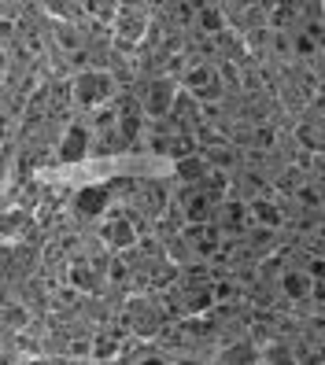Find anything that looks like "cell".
Returning a JSON list of instances; mask_svg holds the SVG:
<instances>
[{"label":"cell","mask_w":325,"mask_h":365,"mask_svg":"<svg viewBox=\"0 0 325 365\" xmlns=\"http://www.w3.org/2000/svg\"><path fill=\"white\" fill-rule=\"evenodd\" d=\"M74 100L81 107H104L107 100H111V92H115V85H111V78L104 74V71H81L78 78H74Z\"/></svg>","instance_id":"cell-1"},{"label":"cell","mask_w":325,"mask_h":365,"mask_svg":"<svg viewBox=\"0 0 325 365\" xmlns=\"http://www.w3.org/2000/svg\"><path fill=\"white\" fill-rule=\"evenodd\" d=\"M177 104V89H174V81L167 78H159L148 85V92H144V111L152 114V119H167V114L174 111Z\"/></svg>","instance_id":"cell-2"},{"label":"cell","mask_w":325,"mask_h":365,"mask_svg":"<svg viewBox=\"0 0 325 365\" xmlns=\"http://www.w3.org/2000/svg\"><path fill=\"white\" fill-rule=\"evenodd\" d=\"M107 203H111L107 185H89V189H78V196H74V207H78V214H85V218H100V214L107 210Z\"/></svg>","instance_id":"cell-3"},{"label":"cell","mask_w":325,"mask_h":365,"mask_svg":"<svg viewBox=\"0 0 325 365\" xmlns=\"http://www.w3.org/2000/svg\"><path fill=\"white\" fill-rule=\"evenodd\" d=\"M85 152H89V129L85 126H71L67 137L59 140V159L63 162H78V159H85Z\"/></svg>","instance_id":"cell-4"},{"label":"cell","mask_w":325,"mask_h":365,"mask_svg":"<svg viewBox=\"0 0 325 365\" xmlns=\"http://www.w3.org/2000/svg\"><path fill=\"white\" fill-rule=\"evenodd\" d=\"M281 288H285V295H292V299H307V295H314V277L292 270V273L281 277Z\"/></svg>","instance_id":"cell-5"},{"label":"cell","mask_w":325,"mask_h":365,"mask_svg":"<svg viewBox=\"0 0 325 365\" xmlns=\"http://www.w3.org/2000/svg\"><path fill=\"white\" fill-rule=\"evenodd\" d=\"M104 240H107V247H129L134 244V225H129L126 218L107 222L104 225Z\"/></svg>","instance_id":"cell-6"},{"label":"cell","mask_w":325,"mask_h":365,"mask_svg":"<svg viewBox=\"0 0 325 365\" xmlns=\"http://www.w3.org/2000/svg\"><path fill=\"white\" fill-rule=\"evenodd\" d=\"M248 214H252V218H255L259 225H270V229H273V225H281V210L273 207V203H266V199H255Z\"/></svg>","instance_id":"cell-7"},{"label":"cell","mask_w":325,"mask_h":365,"mask_svg":"<svg viewBox=\"0 0 325 365\" xmlns=\"http://www.w3.org/2000/svg\"><path fill=\"white\" fill-rule=\"evenodd\" d=\"M207 214H211V199H207L203 192H196V196L185 199V218H192V222H207Z\"/></svg>","instance_id":"cell-8"},{"label":"cell","mask_w":325,"mask_h":365,"mask_svg":"<svg viewBox=\"0 0 325 365\" xmlns=\"http://www.w3.org/2000/svg\"><path fill=\"white\" fill-rule=\"evenodd\" d=\"M177 177H185V181H200V177H203V162H200L196 155L177 159Z\"/></svg>","instance_id":"cell-9"},{"label":"cell","mask_w":325,"mask_h":365,"mask_svg":"<svg viewBox=\"0 0 325 365\" xmlns=\"http://www.w3.org/2000/svg\"><path fill=\"white\" fill-rule=\"evenodd\" d=\"M211 81H215L211 66H192V71H189V85L192 89H211Z\"/></svg>","instance_id":"cell-10"},{"label":"cell","mask_w":325,"mask_h":365,"mask_svg":"<svg viewBox=\"0 0 325 365\" xmlns=\"http://www.w3.org/2000/svg\"><path fill=\"white\" fill-rule=\"evenodd\" d=\"M222 222H225V229H240L244 225V207L240 203H225L222 207Z\"/></svg>","instance_id":"cell-11"},{"label":"cell","mask_w":325,"mask_h":365,"mask_svg":"<svg viewBox=\"0 0 325 365\" xmlns=\"http://www.w3.org/2000/svg\"><path fill=\"white\" fill-rule=\"evenodd\" d=\"M292 48H296L300 56H314L318 52V41L311 37V33H300V37H292Z\"/></svg>","instance_id":"cell-12"},{"label":"cell","mask_w":325,"mask_h":365,"mask_svg":"<svg viewBox=\"0 0 325 365\" xmlns=\"http://www.w3.org/2000/svg\"><path fill=\"white\" fill-rule=\"evenodd\" d=\"M96 354H115V340H96Z\"/></svg>","instance_id":"cell-13"},{"label":"cell","mask_w":325,"mask_h":365,"mask_svg":"<svg viewBox=\"0 0 325 365\" xmlns=\"http://www.w3.org/2000/svg\"><path fill=\"white\" fill-rule=\"evenodd\" d=\"M74 285H85V288H93V273H89V270H74Z\"/></svg>","instance_id":"cell-14"},{"label":"cell","mask_w":325,"mask_h":365,"mask_svg":"<svg viewBox=\"0 0 325 365\" xmlns=\"http://www.w3.org/2000/svg\"><path fill=\"white\" fill-rule=\"evenodd\" d=\"M273 23H292V8H273Z\"/></svg>","instance_id":"cell-15"},{"label":"cell","mask_w":325,"mask_h":365,"mask_svg":"<svg viewBox=\"0 0 325 365\" xmlns=\"http://www.w3.org/2000/svg\"><path fill=\"white\" fill-rule=\"evenodd\" d=\"M23 321H26V313H23V310H19V313H15V310L8 306V325H23Z\"/></svg>","instance_id":"cell-16"},{"label":"cell","mask_w":325,"mask_h":365,"mask_svg":"<svg viewBox=\"0 0 325 365\" xmlns=\"http://www.w3.org/2000/svg\"><path fill=\"white\" fill-rule=\"evenodd\" d=\"M203 26H211V30H215V26H218V15H215V11H211V8L203 11Z\"/></svg>","instance_id":"cell-17"},{"label":"cell","mask_w":325,"mask_h":365,"mask_svg":"<svg viewBox=\"0 0 325 365\" xmlns=\"http://www.w3.org/2000/svg\"><path fill=\"white\" fill-rule=\"evenodd\" d=\"M207 306V295H192V310H203Z\"/></svg>","instance_id":"cell-18"}]
</instances>
